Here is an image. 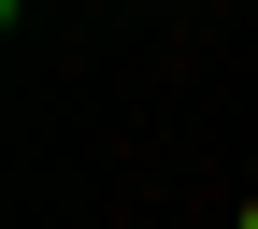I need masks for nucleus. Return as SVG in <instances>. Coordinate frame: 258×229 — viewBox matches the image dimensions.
I'll use <instances>...</instances> for the list:
<instances>
[{
	"mask_svg": "<svg viewBox=\"0 0 258 229\" xmlns=\"http://www.w3.org/2000/svg\"><path fill=\"white\" fill-rule=\"evenodd\" d=\"M15 15H29V0H15Z\"/></svg>",
	"mask_w": 258,
	"mask_h": 229,
	"instance_id": "nucleus-2",
	"label": "nucleus"
},
{
	"mask_svg": "<svg viewBox=\"0 0 258 229\" xmlns=\"http://www.w3.org/2000/svg\"><path fill=\"white\" fill-rule=\"evenodd\" d=\"M244 229H258V201H244Z\"/></svg>",
	"mask_w": 258,
	"mask_h": 229,
	"instance_id": "nucleus-1",
	"label": "nucleus"
}]
</instances>
